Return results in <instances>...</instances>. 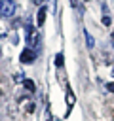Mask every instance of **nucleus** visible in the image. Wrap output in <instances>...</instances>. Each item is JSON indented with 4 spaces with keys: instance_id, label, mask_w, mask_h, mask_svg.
Masks as SVG:
<instances>
[{
    "instance_id": "obj_2",
    "label": "nucleus",
    "mask_w": 114,
    "mask_h": 121,
    "mask_svg": "<svg viewBox=\"0 0 114 121\" xmlns=\"http://www.w3.org/2000/svg\"><path fill=\"white\" fill-rule=\"evenodd\" d=\"M27 43L30 49H36L38 43H40V34L34 26H27Z\"/></svg>"
},
{
    "instance_id": "obj_4",
    "label": "nucleus",
    "mask_w": 114,
    "mask_h": 121,
    "mask_svg": "<svg viewBox=\"0 0 114 121\" xmlns=\"http://www.w3.org/2000/svg\"><path fill=\"white\" fill-rule=\"evenodd\" d=\"M46 15H48V8H46V6H40V9H38V17H36V25H38V26L44 25Z\"/></svg>"
},
{
    "instance_id": "obj_9",
    "label": "nucleus",
    "mask_w": 114,
    "mask_h": 121,
    "mask_svg": "<svg viewBox=\"0 0 114 121\" xmlns=\"http://www.w3.org/2000/svg\"><path fill=\"white\" fill-rule=\"evenodd\" d=\"M25 110L32 113V112H34V102H25Z\"/></svg>"
},
{
    "instance_id": "obj_17",
    "label": "nucleus",
    "mask_w": 114,
    "mask_h": 121,
    "mask_svg": "<svg viewBox=\"0 0 114 121\" xmlns=\"http://www.w3.org/2000/svg\"><path fill=\"white\" fill-rule=\"evenodd\" d=\"M86 2H89V0H86Z\"/></svg>"
},
{
    "instance_id": "obj_15",
    "label": "nucleus",
    "mask_w": 114,
    "mask_h": 121,
    "mask_svg": "<svg viewBox=\"0 0 114 121\" xmlns=\"http://www.w3.org/2000/svg\"><path fill=\"white\" fill-rule=\"evenodd\" d=\"M112 76H114V72H112Z\"/></svg>"
},
{
    "instance_id": "obj_8",
    "label": "nucleus",
    "mask_w": 114,
    "mask_h": 121,
    "mask_svg": "<svg viewBox=\"0 0 114 121\" xmlns=\"http://www.w3.org/2000/svg\"><path fill=\"white\" fill-rule=\"evenodd\" d=\"M55 64H57V66H63V64H65V57H63V53H57V55H55Z\"/></svg>"
},
{
    "instance_id": "obj_10",
    "label": "nucleus",
    "mask_w": 114,
    "mask_h": 121,
    "mask_svg": "<svg viewBox=\"0 0 114 121\" xmlns=\"http://www.w3.org/2000/svg\"><path fill=\"white\" fill-rule=\"evenodd\" d=\"M110 23H112V19H110V17H108V15L104 13V15H103V25H106V26H108Z\"/></svg>"
},
{
    "instance_id": "obj_16",
    "label": "nucleus",
    "mask_w": 114,
    "mask_h": 121,
    "mask_svg": "<svg viewBox=\"0 0 114 121\" xmlns=\"http://www.w3.org/2000/svg\"><path fill=\"white\" fill-rule=\"evenodd\" d=\"M0 95H2V91H0Z\"/></svg>"
},
{
    "instance_id": "obj_14",
    "label": "nucleus",
    "mask_w": 114,
    "mask_h": 121,
    "mask_svg": "<svg viewBox=\"0 0 114 121\" xmlns=\"http://www.w3.org/2000/svg\"><path fill=\"white\" fill-rule=\"evenodd\" d=\"M51 121H59V119H51Z\"/></svg>"
},
{
    "instance_id": "obj_3",
    "label": "nucleus",
    "mask_w": 114,
    "mask_h": 121,
    "mask_svg": "<svg viewBox=\"0 0 114 121\" xmlns=\"http://www.w3.org/2000/svg\"><path fill=\"white\" fill-rule=\"evenodd\" d=\"M21 62L23 64H30V62H34V59H36V51L34 49H30V47H27V49H23L21 51Z\"/></svg>"
},
{
    "instance_id": "obj_5",
    "label": "nucleus",
    "mask_w": 114,
    "mask_h": 121,
    "mask_svg": "<svg viewBox=\"0 0 114 121\" xmlns=\"http://www.w3.org/2000/svg\"><path fill=\"white\" fill-rule=\"evenodd\" d=\"M66 104H68V110H66V113H70V110H72V106H74V95H72L70 87H66Z\"/></svg>"
},
{
    "instance_id": "obj_7",
    "label": "nucleus",
    "mask_w": 114,
    "mask_h": 121,
    "mask_svg": "<svg viewBox=\"0 0 114 121\" xmlns=\"http://www.w3.org/2000/svg\"><path fill=\"white\" fill-rule=\"evenodd\" d=\"M84 36H86V42H87V47H93V45H95V40L91 38V34H89L87 30H84Z\"/></svg>"
},
{
    "instance_id": "obj_1",
    "label": "nucleus",
    "mask_w": 114,
    "mask_h": 121,
    "mask_svg": "<svg viewBox=\"0 0 114 121\" xmlns=\"http://www.w3.org/2000/svg\"><path fill=\"white\" fill-rule=\"evenodd\" d=\"M15 13V2L13 0H0V17L8 19Z\"/></svg>"
},
{
    "instance_id": "obj_12",
    "label": "nucleus",
    "mask_w": 114,
    "mask_h": 121,
    "mask_svg": "<svg viewBox=\"0 0 114 121\" xmlns=\"http://www.w3.org/2000/svg\"><path fill=\"white\" fill-rule=\"evenodd\" d=\"M13 79H15V81H23L25 78H23V74H17V76H13Z\"/></svg>"
},
{
    "instance_id": "obj_11",
    "label": "nucleus",
    "mask_w": 114,
    "mask_h": 121,
    "mask_svg": "<svg viewBox=\"0 0 114 121\" xmlns=\"http://www.w3.org/2000/svg\"><path fill=\"white\" fill-rule=\"evenodd\" d=\"M106 89H108L110 93H114V81H108V83H106Z\"/></svg>"
},
{
    "instance_id": "obj_13",
    "label": "nucleus",
    "mask_w": 114,
    "mask_h": 121,
    "mask_svg": "<svg viewBox=\"0 0 114 121\" xmlns=\"http://www.w3.org/2000/svg\"><path fill=\"white\" fill-rule=\"evenodd\" d=\"M44 2L46 0H32V4H36V6H44Z\"/></svg>"
},
{
    "instance_id": "obj_6",
    "label": "nucleus",
    "mask_w": 114,
    "mask_h": 121,
    "mask_svg": "<svg viewBox=\"0 0 114 121\" xmlns=\"http://www.w3.org/2000/svg\"><path fill=\"white\" fill-rule=\"evenodd\" d=\"M23 85H25V89H27L28 93H34V89H36V85H34V81H32V79H27V78L23 79Z\"/></svg>"
}]
</instances>
